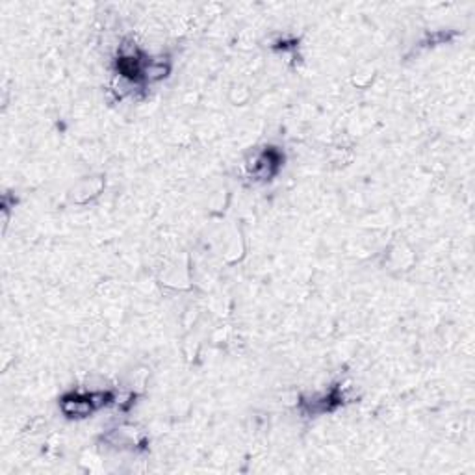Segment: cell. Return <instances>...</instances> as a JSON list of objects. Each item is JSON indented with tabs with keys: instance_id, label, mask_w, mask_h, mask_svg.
Here are the masks:
<instances>
[{
	"instance_id": "cell-2",
	"label": "cell",
	"mask_w": 475,
	"mask_h": 475,
	"mask_svg": "<svg viewBox=\"0 0 475 475\" xmlns=\"http://www.w3.org/2000/svg\"><path fill=\"white\" fill-rule=\"evenodd\" d=\"M279 164H281V156L275 150H266L262 155H258V158L255 160L252 165V173L260 179H267V177L275 175V171L279 169Z\"/></svg>"
},
{
	"instance_id": "cell-1",
	"label": "cell",
	"mask_w": 475,
	"mask_h": 475,
	"mask_svg": "<svg viewBox=\"0 0 475 475\" xmlns=\"http://www.w3.org/2000/svg\"><path fill=\"white\" fill-rule=\"evenodd\" d=\"M62 410L69 418H86L97 408L89 393H69L62 399Z\"/></svg>"
}]
</instances>
